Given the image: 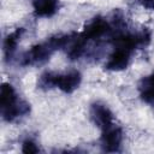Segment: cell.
Here are the masks:
<instances>
[{"label":"cell","mask_w":154,"mask_h":154,"mask_svg":"<svg viewBox=\"0 0 154 154\" xmlns=\"http://www.w3.org/2000/svg\"><path fill=\"white\" fill-rule=\"evenodd\" d=\"M71 35L72 32L66 35L52 36L47 38L45 42L32 46L28 52L23 54L20 64L24 66H28V65H42L47 63L54 52L66 48L71 38Z\"/></svg>","instance_id":"6da1fadb"},{"label":"cell","mask_w":154,"mask_h":154,"mask_svg":"<svg viewBox=\"0 0 154 154\" xmlns=\"http://www.w3.org/2000/svg\"><path fill=\"white\" fill-rule=\"evenodd\" d=\"M0 107L4 120L11 123L26 116L30 112V105L20 100L10 83H2L0 88Z\"/></svg>","instance_id":"7a4b0ae2"},{"label":"cell","mask_w":154,"mask_h":154,"mask_svg":"<svg viewBox=\"0 0 154 154\" xmlns=\"http://www.w3.org/2000/svg\"><path fill=\"white\" fill-rule=\"evenodd\" d=\"M101 149L106 153H116L120 150L123 142V130L117 124L112 123L108 126L101 129Z\"/></svg>","instance_id":"3957f363"},{"label":"cell","mask_w":154,"mask_h":154,"mask_svg":"<svg viewBox=\"0 0 154 154\" xmlns=\"http://www.w3.org/2000/svg\"><path fill=\"white\" fill-rule=\"evenodd\" d=\"M82 36L89 42L91 40H99L106 34H111V24L109 20L101 16L94 17L81 32Z\"/></svg>","instance_id":"277c9868"},{"label":"cell","mask_w":154,"mask_h":154,"mask_svg":"<svg viewBox=\"0 0 154 154\" xmlns=\"http://www.w3.org/2000/svg\"><path fill=\"white\" fill-rule=\"evenodd\" d=\"M134 51L125 46H114L113 52L108 57L105 69L107 71H122L125 70L129 65L131 53Z\"/></svg>","instance_id":"5b68a950"},{"label":"cell","mask_w":154,"mask_h":154,"mask_svg":"<svg viewBox=\"0 0 154 154\" xmlns=\"http://www.w3.org/2000/svg\"><path fill=\"white\" fill-rule=\"evenodd\" d=\"M90 119L91 122L100 129H103L113 123V113L112 111L103 103L95 102L90 106Z\"/></svg>","instance_id":"8992f818"},{"label":"cell","mask_w":154,"mask_h":154,"mask_svg":"<svg viewBox=\"0 0 154 154\" xmlns=\"http://www.w3.org/2000/svg\"><path fill=\"white\" fill-rule=\"evenodd\" d=\"M82 82V75L78 70H70L65 73H58L57 88L66 94L73 93Z\"/></svg>","instance_id":"52a82bcc"},{"label":"cell","mask_w":154,"mask_h":154,"mask_svg":"<svg viewBox=\"0 0 154 154\" xmlns=\"http://www.w3.org/2000/svg\"><path fill=\"white\" fill-rule=\"evenodd\" d=\"M138 91L142 101L154 108V71L149 76L143 77L140 81Z\"/></svg>","instance_id":"ba28073f"},{"label":"cell","mask_w":154,"mask_h":154,"mask_svg":"<svg viewBox=\"0 0 154 154\" xmlns=\"http://www.w3.org/2000/svg\"><path fill=\"white\" fill-rule=\"evenodd\" d=\"M24 28H17L14 31H12L11 34H8L6 36V38L4 40V55H5V60L8 61L13 58L18 42L20 41L22 35L24 34Z\"/></svg>","instance_id":"9c48e42d"},{"label":"cell","mask_w":154,"mask_h":154,"mask_svg":"<svg viewBox=\"0 0 154 154\" xmlns=\"http://www.w3.org/2000/svg\"><path fill=\"white\" fill-rule=\"evenodd\" d=\"M32 6L37 17H52L59 8V0H34Z\"/></svg>","instance_id":"30bf717a"},{"label":"cell","mask_w":154,"mask_h":154,"mask_svg":"<svg viewBox=\"0 0 154 154\" xmlns=\"http://www.w3.org/2000/svg\"><path fill=\"white\" fill-rule=\"evenodd\" d=\"M57 79H58V73L52 72V71H46L43 72L37 81V88L42 90H48L52 88H57Z\"/></svg>","instance_id":"8fae6325"},{"label":"cell","mask_w":154,"mask_h":154,"mask_svg":"<svg viewBox=\"0 0 154 154\" xmlns=\"http://www.w3.org/2000/svg\"><path fill=\"white\" fill-rule=\"evenodd\" d=\"M22 152L25 154H35L40 152L38 146L36 144V142L31 138H26L23 143H22Z\"/></svg>","instance_id":"7c38bea8"},{"label":"cell","mask_w":154,"mask_h":154,"mask_svg":"<svg viewBox=\"0 0 154 154\" xmlns=\"http://www.w3.org/2000/svg\"><path fill=\"white\" fill-rule=\"evenodd\" d=\"M138 2L147 10L154 11V0H138Z\"/></svg>","instance_id":"4fadbf2b"}]
</instances>
